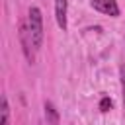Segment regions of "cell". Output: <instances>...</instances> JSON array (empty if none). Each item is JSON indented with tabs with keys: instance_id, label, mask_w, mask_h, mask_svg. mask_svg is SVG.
I'll return each mask as SVG.
<instances>
[{
	"instance_id": "2",
	"label": "cell",
	"mask_w": 125,
	"mask_h": 125,
	"mask_svg": "<svg viewBox=\"0 0 125 125\" xmlns=\"http://www.w3.org/2000/svg\"><path fill=\"white\" fill-rule=\"evenodd\" d=\"M92 8L105 16H111V18L119 16V6L115 0H92Z\"/></svg>"
},
{
	"instance_id": "4",
	"label": "cell",
	"mask_w": 125,
	"mask_h": 125,
	"mask_svg": "<svg viewBox=\"0 0 125 125\" xmlns=\"http://www.w3.org/2000/svg\"><path fill=\"white\" fill-rule=\"evenodd\" d=\"M66 12H68V6H66V0H55V18H57V25L64 31L68 21H66Z\"/></svg>"
},
{
	"instance_id": "8",
	"label": "cell",
	"mask_w": 125,
	"mask_h": 125,
	"mask_svg": "<svg viewBox=\"0 0 125 125\" xmlns=\"http://www.w3.org/2000/svg\"><path fill=\"white\" fill-rule=\"evenodd\" d=\"M119 78H121V98H123V109H125V64L119 68Z\"/></svg>"
},
{
	"instance_id": "7",
	"label": "cell",
	"mask_w": 125,
	"mask_h": 125,
	"mask_svg": "<svg viewBox=\"0 0 125 125\" xmlns=\"http://www.w3.org/2000/svg\"><path fill=\"white\" fill-rule=\"evenodd\" d=\"M111 107H113V102H111V98L104 96V98L100 100V111H102V113H107Z\"/></svg>"
},
{
	"instance_id": "1",
	"label": "cell",
	"mask_w": 125,
	"mask_h": 125,
	"mask_svg": "<svg viewBox=\"0 0 125 125\" xmlns=\"http://www.w3.org/2000/svg\"><path fill=\"white\" fill-rule=\"evenodd\" d=\"M27 29H29V37L33 43V49L39 51L41 43H43V16L39 8H29L27 12Z\"/></svg>"
},
{
	"instance_id": "6",
	"label": "cell",
	"mask_w": 125,
	"mask_h": 125,
	"mask_svg": "<svg viewBox=\"0 0 125 125\" xmlns=\"http://www.w3.org/2000/svg\"><path fill=\"white\" fill-rule=\"evenodd\" d=\"M0 113H2L0 125H10V105H8V98L6 96L0 98Z\"/></svg>"
},
{
	"instance_id": "3",
	"label": "cell",
	"mask_w": 125,
	"mask_h": 125,
	"mask_svg": "<svg viewBox=\"0 0 125 125\" xmlns=\"http://www.w3.org/2000/svg\"><path fill=\"white\" fill-rule=\"evenodd\" d=\"M20 39H21V45H23V53L27 57L29 62H33V43H31V37H29V29H27V21H21L20 25Z\"/></svg>"
},
{
	"instance_id": "5",
	"label": "cell",
	"mask_w": 125,
	"mask_h": 125,
	"mask_svg": "<svg viewBox=\"0 0 125 125\" xmlns=\"http://www.w3.org/2000/svg\"><path fill=\"white\" fill-rule=\"evenodd\" d=\"M43 113H45V119H47L49 125H59L61 123V113H59V109L55 107L53 102H45L43 104Z\"/></svg>"
}]
</instances>
